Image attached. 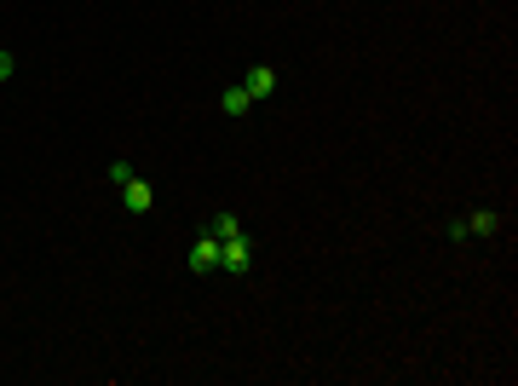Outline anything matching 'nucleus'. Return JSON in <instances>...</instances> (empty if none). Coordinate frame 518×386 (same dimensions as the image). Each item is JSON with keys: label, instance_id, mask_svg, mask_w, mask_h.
<instances>
[{"label": "nucleus", "instance_id": "423d86ee", "mask_svg": "<svg viewBox=\"0 0 518 386\" xmlns=\"http://www.w3.org/2000/svg\"><path fill=\"white\" fill-rule=\"evenodd\" d=\"M254 110V99H248V87L242 81H231L225 92H219V116H231V122H242V116Z\"/></svg>", "mask_w": 518, "mask_h": 386}, {"label": "nucleus", "instance_id": "20e7f679", "mask_svg": "<svg viewBox=\"0 0 518 386\" xmlns=\"http://www.w3.org/2000/svg\"><path fill=\"white\" fill-rule=\"evenodd\" d=\"M121 208H127V213H150V208H156V185L133 173L127 185H121Z\"/></svg>", "mask_w": 518, "mask_h": 386}, {"label": "nucleus", "instance_id": "6e6552de", "mask_svg": "<svg viewBox=\"0 0 518 386\" xmlns=\"http://www.w3.org/2000/svg\"><path fill=\"white\" fill-rule=\"evenodd\" d=\"M109 179H116V185H127V179H133V162H121V156H116V162H109Z\"/></svg>", "mask_w": 518, "mask_h": 386}, {"label": "nucleus", "instance_id": "0eeeda50", "mask_svg": "<svg viewBox=\"0 0 518 386\" xmlns=\"http://www.w3.org/2000/svg\"><path fill=\"white\" fill-rule=\"evenodd\" d=\"M12 76H18V58H12V52H6V46H0V87H6V81H12Z\"/></svg>", "mask_w": 518, "mask_h": 386}, {"label": "nucleus", "instance_id": "f03ea898", "mask_svg": "<svg viewBox=\"0 0 518 386\" xmlns=\"http://www.w3.org/2000/svg\"><path fill=\"white\" fill-rule=\"evenodd\" d=\"M501 231V213L496 208H473L461 220H449V243H478V237H496Z\"/></svg>", "mask_w": 518, "mask_h": 386}, {"label": "nucleus", "instance_id": "f257e3e1", "mask_svg": "<svg viewBox=\"0 0 518 386\" xmlns=\"http://www.w3.org/2000/svg\"><path fill=\"white\" fill-rule=\"evenodd\" d=\"M254 265H259V248H254V237H248V231L219 237V271H225V277H248Z\"/></svg>", "mask_w": 518, "mask_h": 386}, {"label": "nucleus", "instance_id": "39448f33", "mask_svg": "<svg viewBox=\"0 0 518 386\" xmlns=\"http://www.w3.org/2000/svg\"><path fill=\"white\" fill-rule=\"evenodd\" d=\"M242 87H248V99H254V104H265L271 92H277V69H271V64H248Z\"/></svg>", "mask_w": 518, "mask_h": 386}, {"label": "nucleus", "instance_id": "7ed1b4c3", "mask_svg": "<svg viewBox=\"0 0 518 386\" xmlns=\"http://www.w3.org/2000/svg\"><path fill=\"white\" fill-rule=\"evenodd\" d=\"M207 271H219V237L214 231H202L190 243V277H207Z\"/></svg>", "mask_w": 518, "mask_h": 386}]
</instances>
